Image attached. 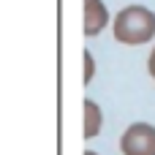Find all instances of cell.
I'll return each mask as SVG.
<instances>
[{
	"label": "cell",
	"instance_id": "obj_1",
	"mask_svg": "<svg viewBox=\"0 0 155 155\" xmlns=\"http://www.w3.org/2000/svg\"><path fill=\"white\" fill-rule=\"evenodd\" d=\"M112 33L120 44L142 46L150 44L155 35V11L147 5H125L117 11L112 22Z\"/></svg>",
	"mask_w": 155,
	"mask_h": 155
},
{
	"label": "cell",
	"instance_id": "obj_2",
	"mask_svg": "<svg viewBox=\"0 0 155 155\" xmlns=\"http://www.w3.org/2000/svg\"><path fill=\"white\" fill-rule=\"evenodd\" d=\"M123 155H155V128L150 123H134L120 139Z\"/></svg>",
	"mask_w": 155,
	"mask_h": 155
},
{
	"label": "cell",
	"instance_id": "obj_3",
	"mask_svg": "<svg viewBox=\"0 0 155 155\" xmlns=\"http://www.w3.org/2000/svg\"><path fill=\"white\" fill-rule=\"evenodd\" d=\"M109 25V11L104 0H84V35H98Z\"/></svg>",
	"mask_w": 155,
	"mask_h": 155
},
{
	"label": "cell",
	"instance_id": "obj_4",
	"mask_svg": "<svg viewBox=\"0 0 155 155\" xmlns=\"http://www.w3.org/2000/svg\"><path fill=\"white\" fill-rule=\"evenodd\" d=\"M101 125H104V114H101V106H98L95 101L84 98V139H93V136H98Z\"/></svg>",
	"mask_w": 155,
	"mask_h": 155
},
{
	"label": "cell",
	"instance_id": "obj_5",
	"mask_svg": "<svg viewBox=\"0 0 155 155\" xmlns=\"http://www.w3.org/2000/svg\"><path fill=\"white\" fill-rule=\"evenodd\" d=\"M93 76H95V60H93V54L90 52H84V84H90L93 82Z\"/></svg>",
	"mask_w": 155,
	"mask_h": 155
},
{
	"label": "cell",
	"instance_id": "obj_6",
	"mask_svg": "<svg viewBox=\"0 0 155 155\" xmlns=\"http://www.w3.org/2000/svg\"><path fill=\"white\" fill-rule=\"evenodd\" d=\"M147 71H150V76L155 79V49L150 52V60H147Z\"/></svg>",
	"mask_w": 155,
	"mask_h": 155
},
{
	"label": "cell",
	"instance_id": "obj_7",
	"mask_svg": "<svg viewBox=\"0 0 155 155\" xmlns=\"http://www.w3.org/2000/svg\"><path fill=\"white\" fill-rule=\"evenodd\" d=\"M84 155H98V153H84Z\"/></svg>",
	"mask_w": 155,
	"mask_h": 155
}]
</instances>
